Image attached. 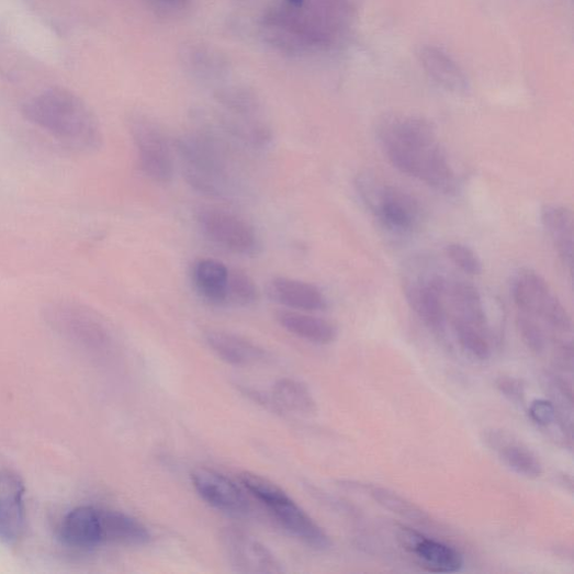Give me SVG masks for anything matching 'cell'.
Returning a JSON list of instances; mask_svg holds the SVG:
<instances>
[{"instance_id":"8fae6325","label":"cell","mask_w":574,"mask_h":574,"mask_svg":"<svg viewBox=\"0 0 574 574\" xmlns=\"http://www.w3.org/2000/svg\"><path fill=\"white\" fill-rule=\"evenodd\" d=\"M397 540L429 572L457 573L464 565L463 555L457 549L409 528L399 527Z\"/></svg>"},{"instance_id":"83f0119b","label":"cell","mask_w":574,"mask_h":574,"mask_svg":"<svg viewBox=\"0 0 574 574\" xmlns=\"http://www.w3.org/2000/svg\"><path fill=\"white\" fill-rule=\"evenodd\" d=\"M258 296L259 292L254 280L244 271L230 268L227 306H249L258 300Z\"/></svg>"},{"instance_id":"8992f818","label":"cell","mask_w":574,"mask_h":574,"mask_svg":"<svg viewBox=\"0 0 574 574\" xmlns=\"http://www.w3.org/2000/svg\"><path fill=\"white\" fill-rule=\"evenodd\" d=\"M356 187L361 199L386 228L396 233H409L419 226L421 207L409 194L371 175L358 176Z\"/></svg>"},{"instance_id":"2e32d148","label":"cell","mask_w":574,"mask_h":574,"mask_svg":"<svg viewBox=\"0 0 574 574\" xmlns=\"http://www.w3.org/2000/svg\"><path fill=\"white\" fill-rule=\"evenodd\" d=\"M417 57L429 78L442 89L457 94L471 90L466 75L443 48L425 45Z\"/></svg>"},{"instance_id":"9c48e42d","label":"cell","mask_w":574,"mask_h":574,"mask_svg":"<svg viewBox=\"0 0 574 574\" xmlns=\"http://www.w3.org/2000/svg\"><path fill=\"white\" fill-rule=\"evenodd\" d=\"M222 543L234 570L244 574H279L284 569L279 559L262 543L244 531L226 529Z\"/></svg>"},{"instance_id":"44dd1931","label":"cell","mask_w":574,"mask_h":574,"mask_svg":"<svg viewBox=\"0 0 574 574\" xmlns=\"http://www.w3.org/2000/svg\"><path fill=\"white\" fill-rule=\"evenodd\" d=\"M205 341L213 351L227 363L234 367H250L263 362L268 358L265 349L238 335L212 330L204 336Z\"/></svg>"},{"instance_id":"ffe728a7","label":"cell","mask_w":574,"mask_h":574,"mask_svg":"<svg viewBox=\"0 0 574 574\" xmlns=\"http://www.w3.org/2000/svg\"><path fill=\"white\" fill-rule=\"evenodd\" d=\"M180 57L185 70L196 80L217 83L229 76V63L214 47L191 43L183 46Z\"/></svg>"},{"instance_id":"4fadbf2b","label":"cell","mask_w":574,"mask_h":574,"mask_svg":"<svg viewBox=\"0 0 574 574\" xmlns=\"http://www.w3.org/2000/svg\"><path fill=\"white\" fill-rule=\"evenodd\" d=\"M483 441L515 474L530 480L539 479L543 474L539 457L511 434L496 429L486 430Z\"/></svg>"},{"instance_id":"5bb4252c","label":"cell","mask_w":574,"mask_h":574,"mask_svg":"<svg viewBox=\"0 0 574 574\" xmlns=\"http://www.w3.org/2000/svg\"><path fill=\"white\" fill-rule=\"evenodd\" d=\"M191 481L199 496L209 505L232 514H243L248 510V502L243 492L230 480L213 469H194Z\"/></svg>"},{"instance_id":"ba28073f","label":"cell","mask_w":574,"mask_h":574,"mask_svg":"<svg viewBox=\"0 0 574 574\" xmlns=\"http://www.w3.org/2000/svg\"><path fill=\"white\" fill-rule=\"evenodd\" d=\"M196 224L206 239L233 254L254 256L260 250V240L254 227L240 216L224 209H200Z\"/></svg>"},{"instance_id":"f1b7e54d","label":"cell","mask_w":574,"mask_h":574,"mask_svg":"<svg viewBox=\"0 0 574 574\" xmlns=\"http://www.w3.org/2000/svg\"><path fill=\"white\" fill-rule=\"evenodd\" d=\"M454 333L460 346L479 360H487L492 356L488 336L481 330L461 323H453Z\"/></svg>"},{"instance_id":"e0dca14e","label":"cell","mask_w":574,"mask_h":574,"mask_svg":"<svg viewBox=\"0 0 574 574\" xmlns=\"http://www.w3.org/2000/svg\"><path fill=\"white\" fill-rule=\"evenodd\" d=\"M268 295L289 309L313 312L327 307V299L318 286L291 278H274L268 285Z\"/></svg>"},{"instance_id":"cb8c5ba5","label":"cell","mask_w":574,"mask_h":574,"mask_svg":"<svg viewBox=\"0 0 574 574\" xmlns=\"http://www.w3.org/2000/svg\"><path fill=\"white\" fill-rule=\"evenodd\" d=\"M101 520L103 545L138 547L147 544L151 539L147 528L127 514L101 508Z\"/></svg>"},{"instance_id":"7c38bea8","label":"cell","mask_w":574,"mask_h":574,"mask_svg":"<svg viewBox=\"0 0 574 574\" xmlns=\"http://www.w3.org/2000/svg\"><path fill=\"white\" fill-rule=\"evenodd\" d=\"M26 530L25 487L21 479L0 469V542L16 544Z\"/></svg>"},{"instance_id":"d6986e66","label":"cell","mask_w":574,"mask_h":574,"mask_svg":"<svg viewBox=\"0 0 574 574\" xmlns=\"http://www.w3.org/2000/svg\"><path fill=\"white\" fill-rule=\"evenodd\" d=\"M230 268L214 258L195 260L191 281L196 294L214 306H227Z\"/></svg>"},{"instance_id":"7a4b0ae2","label":"cell","mask_w":574,"mask_h":574,"mask_svg":"<svg viewBox=\"0 0 574 574\" xmlns=\"http://www.w3.org/2000/svg\"><path fill=\"white\" fill-rule=\"evenodd\" d=\"M24 116L67 146L93 151L102 145L98 120L87 104L66 89H49L24 103Z\"/></svg>"},{"instance_id":"f546056e","label":"cell","mask_w":574,"mask_h":574,"mask_svg":"<svg viewBox=\"0 0 574 574\" xmlns=\"http://www.w3.org/2000/svg\"><path fill=\"white\" fill-rule=\"evenodd\" d=\"M517 328L521 339L532 351L542 353L545 350L548 337L540 322L526 313L518 312Z\"/></svg>"},{"instance_id":"ac0fdd59","label":"cell","mask_w":574,"mask_h":574,"mask_svg":"<svg viewBox=\"0 0 574 574\" xmlns=\"http://www.w3.org/2000/svg\"><path fill=\"white\" fill-rule=\"evenodd\" d=\"M446 297L453 313V323L472 326L489 335L488 320L480 291L464 281L447 282Z\"/></svg>"},{"instance_id":"4316f807","label":"cell","mask_w":574,"mask_h":574,"mask_svg":"<svg viewBox=\"0 0 574 574\" xmlns=\"http://www.w3.org/2000/svg\"><path fill=\"white\" fill-rule=\"evenodd\" d=\"M272 395L279 406L294 413L313 414L318 408L306 385L291 379L277 382Z\"/></svg>"},{"instance_id":"3957f363","label":"cell","mask_w":574,"mask_h":574,"mask_svg":"<svg viewBox=\"0 0 574 574\" xmlns=\"http://www.w3.org/2000/svg\"><path fill=\"white\" fill-rule=\"evenodd\" d=\"M175 144L183 177L192 189L220 199L237 193L228 154L216 134L193 132L180 136Z\"/></svg>"},{"instance_id":"4dcf8cb0","label":"cell","mask_w":574,"mask_h":574,"mask_svg":"<svg viewBox=\"0 0 574 574\" xmlns=\"http://www.w3.org/2000/svg\"><path fill=\"white\" fill-rule=\"evenodd\" d=\"M447 256L451 262L468 275H481L483 263L479 255L472 249L461 244H451L446 248Z\"/></svg>"},{"instance_id":"603a6c76","label":"cell","mask_w":574,"mask_h":574,"mask_svg":"<svg viewBox=\"0 0 574 574\" xmlns=\"http://www.w3.org/2000/svg\"><path fill=\"white\" fill-rule=\"evenodd\" d=\"M541 217L561 262L572 272L574 226L571 211L563 205L547 204L542 209Z\"/></svg>"},{"instance_id":"836d02e7","label":"cell","mask_w":574,"mask_h":574,"mask_svg":"<svg viewBox=\"0 0 574 574\" xmlns=\"http://www.w3.org/2000/svg\"><path fill=\"white\" fill-rule=\"evenodd\" d=\"M161 2L167 3L169 5L180 7V5H185L187 3H189L190 0H161Z\"/></svg>"},{"instance_id":"d4e9b609","label":"cell","mask_w":574,"mask_h":574,"mask_svg":"<svg viewBox=\"0 0 574 574\" xmlns=\"http://www.w3.org/2000/svg\"><path fill=\"white\" fill-rule=\"evenodd\" d=\"M216 100L224 113L245 119H259L262 101L250 89L239 85H228L216 91Z\"/></svg>"},{"instance_id":"484cf974","label":"cell","mask_w":574,"mask_h":574,"mask_svg":"<svg viewBox=\"0 0 574 574\" xmlns=\"http://www.w3.org/2000/svg\"><path fill=\"white\" fill-rule=\"evenodd\" d=\"M363 488L383 508L413 521V524L423 527L432 524L428 513L397 493L381 486L364 485Z\"/></svg>"},{"instance_id":"d6a6232c","label":"cell","mask_w":574,"mask_h":574,"mask_svg":"<svg viewBox=\"0 0 574 574\" xmlns=\"http://www.w3.org/2000/svg\"><path fill=\"white\" fill-rule=\"evenodd\" d=\"M497 390L511 403L524 405L527 398L526 385L518 379L500 376L496 381Z\"/></svg>"},{"instance_id":"1f68e13d","label":"cell","mask_w":574,"mask_h":574,"mask_svg":"<svg viewBox=\"0 0 574 574\" xmlns=\"http://www.w3.org/2000/svg\"><path fill=\"white\" fill-rule=\"evenodd\" d=\"M529 415L536 425L544 429L558 424V412L550 399H534L530 404Z\"/></svg>"},{"instance_id":"277c9868","label":"cell","mask_w":574,"mask_h":574,"mask_svg":"<svg viewBox=\"0 0 574 574\" xmlns=\"http://www.w3.org/2000/svg\"><path fill=\"white\" fill-rule=\"evenodd\" d=\"M243 487L262 503L278 524L304 544L320 551L333 547L331 539L281 487L255 474L240 475Z\"/></svg>"},{"instance_id":"52a82bcc","label":"cell","mask_w":574,"mask_h":574,"mask_svg":"<svg viewBox=\"0 0 574 574\" xmlns=\"http://www.w3.org/2000/svg\"><path fill=\"white\" fill-rule=\"evenodd\" d=\"M130 131L143 175L155 183H170L175 155L164 128L150 117L137 114L131 119Z\"/></svg>"},{"instance_id":"5b68a950","label":"cell","mask_w":574,"mask_h":574,"mask_svg":"<svg viewBox=\"0 0 574 574\" xmlns=\"http://www.w3.org/2000/svg\"><path fill=\"white\" fill-rule=\"evenodd\" d=\"M518 312L536 318L556 338L572 340V320L549 283L537 272L520 271L511 286Z\"/></svg>"},{"instance_id":"7402d4cb","label":"cell","mask_w":574,"mask_h":574,"mask_svg":"<svg viewBox=\"0 0 574 574\" xmlns=\"http://www.w3.org/2000/svg\"><path fill=\"white\" fill-rule=\"evenodd\" d=\"M277 320L290 334L316 345H329L337 339V327L323 318L306 315L303 311L281 309Z\"/></svg>"},{"instance_id":"9a60e30c","label":"cell","mask_w":574,"mask_h":574,"mask_svg":"<svg viewBox=\"0 0 574 574\" xmlns=\"http://www.w3.org/2000/svg\"><path fill=\"white\" fill-rule=\"evenodd\" d=\"M59 539L76 551L89 552L103 547L101 508L80 506L63 519Z\"/></svg>"},{"instance_id":"6da1fadb","label":"cell","mask_w":574,"mask_h":574,"mask_svg":"<svg viewBox=\"0 0 574 574\" xmlns=\"http://www.w3.org/2000/svg\"><path fill=\"white\" fill-rule=\"evenodd\" d=\"M379 140L389 161L402 173L443 193H453L458 181L448 154L432 125L406 115L385 117Z\"/></svg>"},{"instance_id":"30bf717a","label":"cell","mask_w":574,"mask_h":574,"mask_svg":"<svg viewBox=\"0 0 574 574\" xmlns=\"http://www.w3.org/2000/svg\"><path fill=\"white\" fill-rule=\"evenodd\" d=\"M448 280L438 273L410 278L405 282V295L412 309L435 331L446 324L444 295Z\"/></svg>"}]
</instances>
